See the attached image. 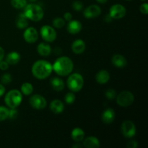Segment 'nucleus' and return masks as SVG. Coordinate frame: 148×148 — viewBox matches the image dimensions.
I'll use <instances>...</instances> for the list:
<instances>
[{
	"instance_id": "obj_1",
	"label": "nucleus",
	"mask_w": 148,
	"mask_h": 148,
	"mask_svg": "<svg viewBox=\"0 0 148 148\" xmlns=\"http://www.w3.org/2000/svg\"><path fill=\"white\" fill-rule=\"evenodd\" d=\"M32 74L38 79H44L49 77L53 72L52 64L46 60H38L32 66Z\"/></svg>"
},
{
	"instance_id": "obj_2",
	"label": "nucleus",
	"mask_w": 148,
	"mask_h": 148,
	"mask_svg": "<svg viewBox=\"0 0 148 148\" xmlns=\"http://www.w3.org/2000/svg\"><path fill=\"white\" fill-rule=\"evenodd\" d=\"M52 66L53 70L58 75L65 77L72 73L74 69V64L70 58L61 56L55 61Z\"/></svg>"
},
{
	"instance_id": "obj_3",
	"label": "nucleus",
	"mask_w": 148,
	"mask_h": 148,
	"mask_svg": "<svg viewBox=\"0 0 148 148\" xmlns=\"http://www.w3.org/2000/svg\"><path fill=\"white\" fill-rule=\"evenodd\" d=\"M23 13L28 20L34 22L40 21V20L43 19V15H44L43 8L40 5L36 4H27L25 7V10Z\"/></svg>"
},
{
	"instance_id": "obj_4",
	"label": "nucleus",
	"mask_w": 148,
	"mask_h": 148,
	"mask_svg": "<svg viewBox=\"0 0 148 148\" xmlns=\"http://www.w3.org/2000/svg\"><path fill=\"white\" fill-rule=\"evenodd\" d=\"M23 101V95L18 90H11L6 94L4 102L10 108H16L18 107Z\"/></svg>"
},
{
	"instance_id": "obj_5",
	"label": "nucleus",
	"mask_w": 148,
	"mask_h": 148,
	"mask_svg": "<svg viewBox=\"0 0 148 148\" xmlns=\"http://www.w3.org/2000/svg\"><path fill=\"white\" fill-rule=\"evenodd\" d=\"M67 87L73 92H79L84 85L83 77L79 73H73L70 75L66 81Z\"/></svg>"
},
{
	"instance_id": "obj_6",
	"label": "nucleus",
	"mask_w": 148,
	"mask_h": 148,
	"mask_svg": "<svg viewBox=\"0 0 148 148\" xmlns=\"http://www.w3.org/2000/svg\"><path fill=\"white\" fill-rule=\"evenodd\" d=\"M134 96L132 92L124 90L116 96V103L121 107H128L134 103Z\"/></svg>"
},
{
	"instance_id": "obj_7",
	"label": "nucleus",
	"mask_w": 148,
	"mask_h": 148,
	"mask_svg": "<svg viewBox=\"0 0 148 148\" xmlns=\"http://www.w3.org/2000/svg\"><path fill=\"white\" fill-rule=\"evenodd\" d=\"M40 36L46 42L51 43L53 42L56 39V32L53 27H51L50 25L42 26L40 30Z\"/></svg>"
},
{
	"instance_id": "obj_8",
	"label": "nucleus",
	"mask_w": 148,
	"mask_h": 148,
	"mask_svg": "<svg viewBox=\"0 0 148 148\" xmlns=\"http://www.w3.org/2000/svg\"><path fill=\"white\" fill-rule=\"evenodd\" d=\"M121 131L124 137L127 138H132L136 134V127L132 121L127 120L121 124Z\"/></svg>"
},
{
	"instance_id": "obj_9",
	"label": "nucleus",
	"mask_w": 148,
	"mask_h": 148,
	"mask_svg": "<svg viewBox=\"0 0 148 148\" xmlns=\"http://www.w3.org/2000/svg\"><path fill=\"white\" fill-rule=\"evenodd\" d=\"M29 102H30L31 107L36 110L44 109L47 105L46 98L42 95H38V94L33 95V96L30 97Z\"/></svg>"
},
{
	"instance_id": "obj_10",
	"label": "nucleus",
	"mask_w": 148,
	"mask_h": 148,
	"mask_svg": "<svg viewBox=\"0 0 148 148\" xmlns=\"http://www.w3.org/2000/svg\"><path fill=\"white\" fill-rule=\"evenodd\" d=\"M126 13H127V10L125 7L119 4H114L111 6L109 10L110 16L115 20L123 18L126 15Z\"/></svg>"
},
{
	"instance_id": "obj_11",
	"label": "nucleus",
	"mask_w": 148,
	"mask_h": 148,
	"mask_svg": "<svg viewBox=\"0 0 148 148\" xmlns=\"http://www.w3.org/2000/svg\"><path fill=\"white\" fill-rule=\"evenodd\" d=\"M23 38L27 43H33L37 41L38 38V33L35 27H27L23 33Z\"/></svg>"
},
{
	"instance_id": "obj_12",
	"label": "nucleus",
	"mask_w": 148,
	"mask_h": 148,
	"mask_svg": "<svg viewBox=\"0 0 148 148\" xmlns=\"http://www.w3.org/2000/svg\"><path fill=\"white\" fill-rule=\"evenodd\" d=\"M84 17L88 19L95 18L101 14V9L99 6L92 4L89 6L83 12Z\"/></svg>"
},
{
	"instance_id": "obj_13",
	"label": "nucleus",
	"mask_w": 148,
	"mask_h": 148,
	"mask_svg": "<svg viewBox=\"0 0 148 148\" xmlns=\"http://www.w3.org/2000/svg\"><path fill=\"white\" fill-rule=\"evenodd\" d=\"M67 31L70 34L75 35L79 33L82 30V24L77 20H72L67 25Z\"/></svg>"
},
{
	"instance_id": "obj_14",
	"label": "nucleus",
	"mask_w": 148,
	"mask_h": 148,
	"mask_svg": "<svg viewBox=\"0 0 148 148\" xmlns=\"http://www.w3.org/2000/svg\"><path fill=\"white\" fill-rule=\"evenodd\" d=\"M101 119H102L103 122L105 123V124H111L115 119V111L111 108H106L103 112L102 116H101Z\"/></svg>"
},
{
	"instance_id": "obj_15",
	"label": "nucleus",
	"mask_w": 148,
	"mask_h": 148,
	"mask_svg": "<svg viewBox=\"0 0 148 148\" xmlns=\"http://www.w3.org/2000/svg\"><path fill=\"white\" fill-rule=\"evenodd\" d=\"M72 50L76 54H79L85 51L86 49V45L85 42L81 39H77L75 40L73 43H72Z\"/></svg>"
},
{
	"instance_id": "obj_16",
	"label": "nucleus",
	"mask_w": 148,
	"mask_h": 148,
	"mask_svg": "<svg viewBox=\"0 0 148 148\" xmlns=\"http://www.w3.org/2000/svg\"><path fill=\"white\" fill-rule=\"evenodd\" d=\"M50 109L53 114H59L63 112L64 109V105L60 100H53L50 104Z\"/></svg>"
},
{
	"instance_id": "obj_17",
	"label": "nucleus",
	"mask_w": 148,
	"mask_h": 148,
	"mask_svg": "<svg viewBox=\"0 0 148 148\" xmlns=\"http://www.w3.org/2000/svg\"><path fill=\"white\" fill-rule=\"evenodd\" d=\"M83 140V145L87 148H98L101 146L99 140L94 136L86 137Z\"/></svg>"
},
{
	"instance_id": "obj_18",
	"label": "nucleus",
	"mask_w": 148,
	"mask_h": 148,
	"mask_svg": "<svg viewBox=\"0 0 148 148\" xmlns=\"http://www.w3.org/2000/svg\"><path fill=\"white\" fill-rule=\"evenodd\" d=\"M71 137L75 143H79L83 141L84 138H85V132L81 128L77 127V128L72 130V132H71Z\"/></svg>"
},
{
	"instance_id": "obj_19",
	"label": "nucleus",
	"mask_w": 148,
	"mask_h": 148,
	"mask_svg": "<svg viewBox=\"0 0 148 148\" xmlns=\"http://www.w3.org/2000/svg\"><path fill=\"white\" fill-rule=\"evenodd\" d=\"M111 62L115 66L118 68H123L127 65V59L121 54H115L111 59Z\"/></svg>"
},
{
	"instance_id": "obj_20",
	"label": "nucleus",
	"mask_w": 148,
	"mask_h": 148,
	"mask_svg": "<svg viewBox=\"0 0 148 148\" xmlns=\"http://www.w3.org/2000/svg\"><path fill=\"white\" fill-rule=\"evenodd\" d=\"M95 79L97 82L101 85L107 83L110 79V74L106 70H101L97 73L95 76Z\"/></svg>"
},
{
	"instance_id": "obj_21",
	"label": "nucleus",
	"mask_w": 148,
	"mask_h": 148,
	"mask_svg": "<svg viewBox=\"0 0 148 148\" xmlns=\"http://www.w3.org/2000/svg\"><path fill=\"white\" fill-rule=\"evenodd\" d=\"M37 51L41 56H48L51 53V47L46 43H40L37 47Z\"/></svg>"
},
{
	"instance_id": "obj_22",
	"label": "nucleus",
	"mask_w": 148,
	"mask_h": 148,
	"mask_svg": "<svg viewBox=\"0 0 148 148\" xmlns=\"http://www.w3.org/2000/svg\"><path fill=\"white\" fill-rule=\"evenodd\" d=\"M50 83L52 88L54 90L58 91V92L63 90L64 88V82L59 77L52 78L50 81Z\"/></svg>"
},
{
	"instance_id": "obj_23",
	"label": "nucleus",
	"mask_w": 148,
	"mask_h": 148,
	"mask_svg": "<svg viewBox=\"0 0 148 148\" xmlns=\"http://www.w3.org/2000/svg\"><path fill=\"white\" fill-rule=\"evenodd\" d=\"M20 54L18 52L12 51L10 53H8L6 57V62L10 65L17 64L20 60Z\"/></svg>"
},
{
	"instance_id": "obj_24",
	"label": "nucleus",
	"mask_w": 148,
	"mask_h": 148,
	"mask_svg": "<svg viewBox=\"0 0 148 148\" xmlns=\"http://www.w3.org/2000/svg\"><path fill=\"white\" fill-rule=\"evenodd\" d=\"M15 23L19 29H25L28 25V19L26 17L24 13H21L17 16Z\"/></svg>"
},
{
	"instance_id": "obj_25",
	"label": "nucleus",
	"mask_w": 148,
	"mask_h": 148,
	"mask_svg": "<svg viewBox=\"0 0 148 148\" xmlns=\"http://www.w3.org/2000/svg\"><path fill=\"white\" fill-rule=\"evenodd\" d=\"M33 92V86L30 82H25L21 86V92L25 95H30Z\"/></svg>"
},
{
	"instance_id": "obj_26",
	"label": "nucleus",
	"mask_w": 148,
	"mask_h": 148,
	"mask_svg": "<svg viewBox=\"0 0 148 148\" xmlns=\"http://www.w3.org/2000/svg\"><path fill=\"white\" fill-rule=\"evenodd\" d=\"M11 4L14 8L23 9L27 5V0H11Z\"/></svg>"
},
{
	"instance_id": "obj_27",
	"label": "nucleus",
	"mask_w": 148,
	"mask_h": 148,
	"mask_svg": "<svg viewBox=\"0 0 148 148\" xmlns=\"http://www.w3.org/2000/svg\"><path fill=\"white\" fill-rule=\"evenodd\" d=\"M9 109L6 107L0 106V121H5L8 119Z\"/></svg>"
},
{
	"instance_id": "obj_28",
	"label": "nucleus",
	"mask_w": 148,
	"mask_h": 148,
	"mask_svg": "<svg viewBox=\"0 0 148 148\" xmlns=\"http://www.w3.org/2000/svg\"><path fill=\"white\" fill-rule=\"evenodd\" d=\"M65 20L61 17H56L53 20V26L56 28H62L64 26Z\"/></svg>"
},
{
	"instance_id": "obj_29",
	"label": "nucleus",
	"mask_w": 148,
	"mask_h": 148,
	"mask_svg": "<svg viewBox=\"0 0 148 148\" xmlns=\"http://www.w3.org/2000/svg\"><path fill=\"white\" fill-rule=\"evenodd\" d=\"M12 81V77L10 74H4L1 77V82L3 85H7Z\"/></svg>"
},
{
	"instance_id": "obj_30",
	"label": "nucleus",
	"mask_w": 148,
	"mask_h": 148,
	"mask_svg": "<svg viewBox=\"0 0 148 148\" xmlns=\"http://www.w3.org/2000/svg\"><path fill=\"white\" fill-rule=\"evenodd\" d=\"M65 102L67 104H72L75 101V95L73 92H68L64 97Z\"/></svg>"
},
{
	"instance_id": "obj_31",
	"label": "nucleus",
	"mask_w": 148,
	"mask_h": 148,
	"mask_svg": "<svg viewBox=\"0 0 148 148\" xmlns=\"http://www.w3.org/2000/svg\"><path fill=\"white\" fill-rule=\"evenodd\" d=\"M105 95L106 98L109 100H113L116 97V92L114 89H108L106 90Z\"/></svg>"
},
{
	"instance_id": "obj_32",
	"label": "nucleus",
	"mask_w": 148,
	"mask_h": 148,
	"mask_svg": "<svg viewBox=\"0 0 148 148\" xmlns=\"http://www.w3.org/2000/svg\"><path fill=\"white\" fill-rule=\"evenodd\" d=\"M72 8L77 12L81 11L83 9V4L80 1H75L72 3Z\"/></svg>"
},
{
	"instance_id": "obj_33",
	"label": "nucleus",
	"mask_w": 148,
	"mask_h": 148,
	"mask_svg": "<svg viewBox=\"0 0 148 148\" xmlns=\"http://www.w3.org/2000/svg\"><path fill=\"white\" fill-rule=\"evenodd\" d=\"M17 115H18V111L16 108H10L9 110V115L8 118L10 119H15L17 117Z\"/></svg>"
},
{
	"instance_id": "obj_34",
	"label": "nucleus",
	"mask_w": 148,
	"mask_h": 148,
	"mask_svg": "<svg viewBox=\"0 0 148 148\" xmlns=\"http://www.w3.org/2000/svg\"><path fill=\"white\" fill-rule=\"evenodd\" d=\"M140 10L142 14H147L148 13V4L147 3H144V4H141L140 7Z\"/></svg>"
},
{
	"instance_id": "obj_35",
	"label": "nucleus",
	"mask_w": 148,
	"mask_h": 148,
	"mask_svg": "<svg viewBox=\"0 0 148 148\" xmlns=\"http://www.w3.org/2000/svg\"><path fill=\"white\" fill-rule=\"evenodd\" d=\"M127 147L128 148H137L138 147V143L135 140H131V141L128 142Z\"/></svg>"
},
{
	"instance_id": "obj_36",
	"label": "nucleus",
	"mask_w": 148,
	"mask_h": 148,
	"mask_svg": "<svg viewBox=\"0 0 148 148\" xmlns=\"http://www.w3.org/2000/svg\"><path fill=\"white\" fill-rule=\"evenodd\" d=\"M9 68V64L7 63L6 61H2L1 60L0 62V69L3 71H5L7 69H8Z\"/></svg>"
},
{
	"instance_id": "obj_37",
	"label": "nucleus",
	"mask_w": 148,
	"mask_h": 148,
	"mask_svg": "<svg viewBox=\"0 0 148 148\" xmlns=\"http://www.w3.org/2000/svg\"><path fill=\"white\" fill-rule=\"evenodd\" d=\"M64 20H66V21L69 22L70 20H72V15L70 12H66L64 14Z\"/></svg>"
},
{
	"instance_id": "obj_38",
	"label": "nucleus",
	"mask_w": 148,
	"mask_h": 148,
	"mask_svg": "<svg viewBox=\"0 0 148 148\" xmlns=\"http://www.w3.org/2000/svg\"><path fill=\"white\" fill-rule=\"evenodd\" d=\"M5 92V88L3 84H0V97L2 96Z\"/></svg>"
},
{
	"instance_id": "obj_39",
	"label": "nucleus",
	"mask_w": 148,
	"mask_h": 148,
	"mask_svg": "<svg viewBox=\"0 0 148 148\" xmlns=\"http://www.w3.org/2000/svg\"><path fill=\"white\" fill-rule=\"evenodd\" d=\"M112 20H113V18L111 17V16H110L109 14H106V15L105 16V17H104V20H105L106 23H111V22L112 21Z\"/></svg>"
},
{
	"instance_id": "obj_40",
	"label": "nucleus",
	"mask_w": 148,
	"mask_h": 148,
	"mask_svg": "<svg viewBox=\"0 0 148 148\" xmlns=\"http://www.w3.org/2000/svg\"><path fill=\"white\" fill-rule=\"evenodd\" d=\"M4 57V50L2 47L0 46V62L1 60H3Z\"/></svg>"
},
{
	"instance_id": "obj_41",
	"label": "nucleus",
	"mask_w": 148,
	"mask_h": 148,
	"mask_svg": "<svg viewBox=\"0 0 148 148\" xmlns=\"http://www.w3.org/2000/svg\"><path fill=\"white\" fill-rule=\"evenodd\" d=\"M96 1H98V2L101 3V4H105L106 2H107L108 0H96Z\"/></svg>"
},
{
	"instance_id": "obj_42",
	"label": "nucleus",
	"mask_w": 148,
	"mask_h": 148,
	"mask_svg": "<svg viewBox=\"0 0 148 148\" xmlns=\"http://www.w3.org/2000/svg\"><path fill=\"white\" fill-rule=\"evenodd\" d=\"M82 146L80 145L79 144H76V145H72V147L73 148H75V147H77V148H82Z\"/></svg>"
},
{
	"instance_id": "obj_43",
	"label": "nucleus",
	"mask_w": 148,
	"mask_h": 148,
	"mask_svg": "<svg viewBox=\"0 0 148 148\" xmlns=\"http://www.w3.org/2000/svg\"><path fill=\"white\" fill-rule=\"evenodd\" d=\"M30 1H36V0H30Z\"/></svg>"
},
{
	"instance_id": "obj_44",
	"label": "nucleus",
	"mask_w": 148,
	"mask_h": 148,
	"mask_svg": "<svg viewBox=\"0 0 148 148\" xmlns=\"http://www.w3.org/2000/svg\"><path fill=\"white\" fill-rule=\"evenodd\" d=\"M140 1H146V0H140Z\"/></svg>"
},
{
	"instance_id": "obj_45",
	"label": "nucleus",
	"mask_w": 148,
	"mask_h": 148,
	"mask_svg": "<svg viewBox=\"0 0 148 148\" xmlns=\"http://www.w3.org/2000/svg\"><path fill=\"white\" fill-rule=\"evenodd\" d=\"M127 1H131V0H127Z\"/></svg>"
}]
</instances>
